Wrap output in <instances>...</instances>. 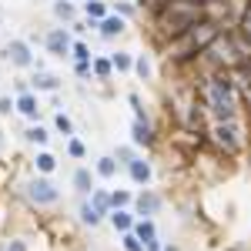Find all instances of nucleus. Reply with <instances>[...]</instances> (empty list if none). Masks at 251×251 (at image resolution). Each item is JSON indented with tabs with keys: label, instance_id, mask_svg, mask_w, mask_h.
<instances>
[{
	"label": "nucleus",
	"instance_id": "nucleus-1",
	"mask_svg": "<svg viewBox=\"0 0 251 251\" xmlns=\"http://www.w3.org/2000/svg\"><path fill=\"white\" fill-rule=\"evenodd\" d=\"M191 84L211 121L245 117V104H241V94L231 80V71H201V74H194Z\"/></svg>",
	"mask_w": 251,
	"mask_h": 251
},
{
	"label": "nucleus",
	"instance_id": "nucleus-2",
	"mask_svg": "<svg viewBox=\"0 0 251 251\" xmlns=\"http://www.w3.org/2000/svg\"><path fill=\"white\" fill-rule=\"evenodd\" d=\"M7 191L14 194V201H20L27 211H54L60 201H64V188H60L50 174H30L27 171V177L14 181Z\"/></svg>",
	"mask_w": 251,
	"mask_h": 251
},
{
	"label": "nucleus",
	"instance_id": "nucleus-3",
	"mask_svg": "<svg viewBox=\"0 0 251 251\" xmlns=\"http://www.w3.org/2000/svg\"><path fill=\"white\" fill-rule=\"evenodd\" d=\"M198 20H204V7L188 3V0H168V3H164V10H157L154 17H151V27H154L157 40H161V44H168V40L188 34Z\"/></svg>",
	"mask_w": 251,
	"mask_h": 251
},
{
	"label": "nucleus",
	"instance_id": "nucleus-4",
	"mask_svg": "<svg viewBox=\"0 0 251 251\" xmlns=\"http://www.w3.org/2000/svg\"><path fill=\"white\" fill-rule=\"evenodd\" d=\"M245 117H234V121H211V127H208V148H211L218 157L238 161V157L248 151L251 124L245 121Z\"/></svg>",
	"mask_w": 251,
	"mask_h": 251
},
{
	"label": "nucleus",
	"instance_id": "nucleus-5",
	"mask_svg": "<svg viewBox=\"0 0 251 251\" xmlns=\"http://www.w3.org/2000/svg\"><path fill=\"white\" fill-rule=\"evenodd\" d=\"M0 64L14 67V71H34L37 50L30 47L27 37H10V40H3V47H0Z\"/></svg>",
	"mask_w": 251,
	"mask_h": 251
},
{
	"label": "nucleus",
	"instance_id": "nucleus-6",
	"mask_svg": "<svg viewBox=\"0 0 251 251\" xmlns=\"http://www.w3.org/2000/svg\"><path fill=\"white\" fill-rule=\"evenodd\" d=\"M71 44H74V34H71V27H64V24H54V27L44 30V54H47V57L71 60Z\"/></svg>",
	"mask_w": 251,
	"mask_h": 251
},
{
	"label": "nucleus",
	"instance_id": "nucleus-7",
	"mask_svg": "<svg viewBox=\"0 0 251 251\" xmlns=\"http://www.w3.org/2000/svg\"><path fill=\"white\" fill-rule=\"evenodd\" d=\"M164 204H168V198L157 191V188H137V191H134V204H131V211H134L137 218H161Z\"/></svg>",
	"mask_w": 251,
	"mask_h": 251
},
{
	"label": "nucleus",
	"instance_id": "nucleus-8",
	"mask_svg": "<svg viewBox=\"0 0 251 251\" xmlns=\"http://www.w3.org/2000/svg\"><path fill=\"white\" fill-rule=\"evenodd\" d=\"M131 144H134L141 154H151V151H157V144H161V137H157V124L154 121H134L131 117Z\"/></svg>",
	"mask_w": 251,
	"mask_h": 251
},
{
	"label": "nucleus",
	"instance_id": "nucleus-9",
	"mask_svg": "<svg viewBox=\"0 0 251 251\" xmlns=\"http://www.w3.org/2000/svg\"><path fill=\"white\" fill-rule=\"evenodd\" d=\"M74 225H77L80 231H97V228L107 225V218L91 204V198H77V204H74Z\"/></svg>",
	"mask_w": 251,
	"mask_h": 251
},
{
	"label": "nucleus",
	"instance_id": "nucleus-10",
	"mask_svg": "<svg viewBox=\"0 0 251 251\" xmlns=\"http://www.w3.org/2000/svg\"><path fill=\"white\" fill-rule=\"evenodd\" d=\"M124 177L134 184V188H151L154 184V161L148 154H137L127 168H124Z\"/></svg>",
	"mask_w": 251,
	"mask_h": 251
},
{
	"label": "nucleus",
	"instance_id": "nucleus-11",
	"mask_svg": "<svg viewBox=\"0 0 251 251\" xmlns=\"http://www.w3.org/2000/svg\"><path fill=\"white\" fill-rule=\"evenodd\" d=\"M127 27H131V20L117 17V14H107V17L97 24V40L111 47V44H117V40L127 37Z\"/></svg>",
	"mask_w": 251,
	"mask_h": 251
},
{
	"label": "nucleus",
	"instance_id": "nucleus-12",
	"mask_svg": "<svg viewBox=\"0 0 251 251\" xmlns=\"http://www.w3.org/2000/svg\"><path fill=\"white\" fill-rule=\"evenodd\" d=\"M17 100V117L24 121V124H37V121H44V100H40V94H34V91H27V94L14 97Z\"/></svg>",
	"mask_w": 251,
	"mask_h": 251
},
{
	"label": "nucleus",
	"instance_id": "nucleus-13",
	"mask_svg": "<svg viewBox=\"0 0 251 251\" xmlns=\"http://www.w3.org/2000/svg\"><path fill=\"white\" fill-rule=\"evenodd\" d=\"M30 91L34 94H60L64 91V77L60 74H54V71H30Z\"/></svg>",
	"mask_w": 251,
	"mask_h": 251
},
{
	"label": "nucleus",
	"instance_id": "nucleus-14",
	"mask_svg": "<svg viewBox=\"0 0 251 251\" xmlns=\"http://www.w3.org/2000/svg\"><path fill=\"white\" fill-rule=\"evenodd\" d=\"M20 141H24L30 151H37V148H50V141H54V127H50V124H44V121L27 124V127L20 131Z\"/></svg>",
	"mask_w": 251,
	"mask_h": 251
},
{
	"label": "nucleus",
	"instance_id": "nucleus-15",
	"mask_svg": "<svg viewBox=\"0 0 251 251\" xmlns=\"http://www.w3.org/2000/svg\"><path fill=\"white\" fill-rule=\"evenodd\" d=\"M97 188V174L91 164H77L74 171H71V191L74 198H91V191Z\"/></svg>",
	"mask_w": 251,
	"mask_h": 251
},
{
	"label": "nucleus",
	"instance_id": "nucleus-16",
	"mask_svg": "<svg viewBox=\"0 0 251 251\" xmlns=\"http://www.w3.org/2000/svg\"><path fill=\"white\" fill-rule=\"evenodd\" d=\"M60 161H64V157L54 154L50 148H37V151L30 154V164H27V168H30V174H50V177H54L57 168H60Z\"/></svg>",
	"mask_w": 251,
	"mask_h": 251
},
{
	"label": "nucleus",
	"instance_id": "nucleus-17",
	"mask_svg": "<svg viewBox=\"0 0 251 251\" xmlns=\"http://www.w3.org/2000/svg\"><path fill=\"white\" fill-rule=\"evenodd\" d=\"M91 168H94V174H97V181H117L121 177V164L114 161V154H97L94 161H91Z\"/></svg>",
	"mask_w": 251,
	"mask_h": 251
},
{
	"label": "nucleus",
	"instance_id": "nucleus-18",
	"mask_svg": "<svg viewBox=\"0 0 251 251\" xmlns=\"http://www.w3.org/2000/svg\"><path fill=\"white\" fill-rule=\"evenodd\" d=\"M50 17L67 27V24H74L80 17V3L77 0H50Z\"/></svg>",
	"mask_w": 251,
	"mask_h": 251
},
{
	"label": "nucleus",
	"instance_id": "nucleus-19",
	"mask_svg": "<svg viewBox=\"0 0 251 251\" xmlns=\"http://www.w3.org/2000/svg\"><path fill=\"white\" fill-rule=\"evenodd\" d=\"M91 71H94V84H111L117 77L114 74V64L107 57V50H97L94 60H91Z\"/></svg>",
	"mask_w": 251,
	"mask_h": 251
},
{
	"label": "nucleus",
	"instance_id": "nucleus-20",
	"mask_svg": "<svg viewBox=\"0 0 251 251\" xmlns=\"http://www.w3.org/2000/svg\"><path fill=\"white\" fill-rule=\"evenodd\" d=\"M134 221H137V214L131 211V208H114V211L107 214V225H111V231H114V234L134 231Z\"/></svg>",
	"mask_w": 251,
	"mask_h": 251
},
{
	"label": "nucleus",
	"instance_id": "nucleus-21",
	"mask_svg": "<svg viewBox=\"0 0 251 251\" xmlns=\"http://www.w3.org/2000/svg\"><path fill=\"white\" fill-rule=\"evenodd\" d=\"M107 57H111V64H114V74H117V77H127V74H134V50L114 47V50H107Z\"/></svg>",
	"mask_w": 251,
	"mask_h": 251
},
{
	"label": "nucleus",
	"instance_id": "nucleus-22",
	"mask_svg": "<svg viewBox=\"0 0 251 251\" xmlns=\"http://www.w3.org/2000/svg\"><path fill=\"white\" fill-rule=\"evenodd\" d=\"M50 127H54V134L64 137V141L77 134V121H74V114H67V111H54V114H50Z\"/></svg>",
	"mask_w": 251,
	"mask_h": 251
},
{
	"label": "nucleus",
	"instance_id": "nucleus-23",
	"mask_svg": "<svg viewBox=\"0 0 251 251\" xmlns=\"http://www.w3.org/2000/svg\"><path fill=\"white\" fill-rule=\"evenodd\" d=\"M64 157H67V161H87V157H91V148H87V141H84L80 134L67 137V141H64Z\"/></svg>",
	"mask_w": 251,
	"mask_h": 251
},
{
	"label": "nucleus",
	"instance_id": "nucleus-24",
	"mask_svg": "<svg viewBox=\"0 0 251 251\" xmlns=\"http://www.w3.org/2000/svg\"><path fill=\"white\" fill-rule=\"evenodd\" d=\"M134 77L141 80V84H151V80H154V57H151L148 50L134 54Z\"/></svg>",
	"mask_w": 251,
	"mask_h": 251
},
{
	"label": "nucleus",
	"instance_id": "nucleus-25",
	"mask_svg": "<svg viewBox=\"0 0 251 251\" xmlns=\"http://www.w3.org/2000/svg\"><path fill=\"white\" fill-rule=\"evenodd\" d=\"M225 34L231 37V44H234V50H238V57H241V64H248V60H251V37L241 30V27H228Z\"/></svg>",
	"mask_w": 251,
	"mask_h": 251
},
{
	"label": "nucleus",
	"instance_id": "nucleus-26",
	"mask_svg": "<svg viewBox=\"0 0 251 251\" xmlns=\"http://www.w3.org/2000/svg\"><path fill=\"white\" fill-rule=\"evenodd\" d=\"M77 3H80V17L104 20L111 14V0H77Z\"/></svg>",
	"mask_w": 251,
	"mask_h": 251
},
{
	"label": "nucleus",
	"instance_id": "nucleus-27",
	"mask_svg": "<svg viewBox=\"0 0 251 251\" xmlns=\"http://www.w3.org/2000/svg\"><path fill=\"white\" fill-rule=\"evenodd\" d=\"M94 44L84 37H74V44H71V64H91L94 60Z\"/></svg>",
	"mask_w": 251,
	"mask_h": 251
},
{
	"label": "nucleus",
	"instance_id": "nucleus-28",
	"mask_svg": "<svg viewBox=\"0 0 251 251\" xmlns=\"http://www.w3.org/2000/svg\"><path fill=\"white\" fill-rule=\"evenodd\" d=\"M127 107H131V117L134 121H154V114H151L148 100L141 97V91H127Z\"/></svg>",
	"mask_w": 251,
	"mask_h": 251
},
{
	"label": "nucleus",
	"instance_id": "nucleus-29",
	"mask_svg": "<svg viewBox=\"0 0 251 251\" xmlns=\"http://www.w3.org/2000/svg\"><path fill=\"white\" fill-rule=\"evenodd\" d=\"M134 234L144 241V245H148L151 238H157V234H161L157 231V218H137L134 221Z\"/></svg>",
	"mask_w": 251,
	"mask_h": 251
},
{
	"label": "nucleus",
	"instance_id": "nucleus-30",
	"mask_svg": "<svg viewBox=\"0 0 251 251\" xmlns=\"http://www.w3.org/2000/svg\"><path fill=\"white\" fill-rule=\"evenodd\" d=\"M111 14H117V17H124V20H137L141 7H137L134 0H111Z\"/></svg>",
	"mask_w": 251,
	"mask_h": 251
},
{
	"label": "nucleus",
	"instance_id": "nucleus-31",
	"mask_svg": "<svg viewBox=\"0 0 251 251\" xmlns=\"http://www.w3.org/2000/svg\"><path fill=\"white\" fill-rule=\"evenodd\" d=\"M111 154H114V161L121 164V171H124V168H127V164H131V161H134V157L141 154V151H137L134 144L127 141V144H114V151H111Z\"/></svg>",
	"mask_w": 251,
	"mask_h": 251
},
{
	"label": "nucleus",
	"instance_id": "nucleus-32",
	"mask_svg": "<svg viewBox=\"0 0 251 251\" xmlns=\"http://www.w3.org/2000/svg\"><path fill=\"white\" fill-rule=\"evenodd\" d=\"M91 204L107 218V214L114 211V208H111V188H94V191H91Z\"/></svg>",
	"mask_w": 251,
	"mask_h": 251
},
{
	"label": "nucleus",
	"instance_id": "nucleus-33",
	"mask_svg": "<svg viewBox=\"0 0 251 251\" xmlns=\"http://www.w3.org/2000/svg\"><path fill=\"white\" fill-rule=\"evenodd\" d=\"M134 204V191L127 188H111V208H131Z\"/></svg>",
	"mask_w": 251,
	"mask_h": 251
},
{
	"label": "nucleus",
	"instance_id": "nucleus-34",
	"mask_svg": "<svg viewBox=\"0 0 251 251\" xmlns=\"http://www.w3.org/2000/svg\"><path fill=\"white\" fill-rule=\"evenodd\" d=\"M117 245H121V251H148V248H144V241H141L134 231L117 234Z\"/></svg>",
	"mask_w": 251,
	"mask_h": 251
},
{
	"label": "nucleus",
	"instance_id": "nucleus-35",
	"mask_svg": "<svg viewBox=\"0 0 251 251\" xmlns=\"http://www.w3.org/2000/svg\"><path fill=\"white\" fill-rule=\"evenodd\" d=\"M10 117H17V100L14 94H0V121H10Z\"/></svg>",
	"mask_w": 251,
	"mask_h": 251
},
{
	"label": "nucleus",
	"instance_id": "nucleus-36",
	"mask_svg": "<svg viewBox=\"0 0 251 251\" xmlns=\"http://www.w3.org/2000/svg\"><path fill=\"white\" fill-rule=\"evenodd\" d=\"M71 74H74L80 84H94V71H91V64H71Z\"/></svg>",
	"mask_w": 251,
	"mask_h": 251
},
{
	"label": "nucleus",
	"instance_id": "nucleus-37",
	"mask_svg": "<svg viewBox=\"0 0 251 251\" xmlns=\"http://www.w3.org/2000/svg\"><path fill=\"white\" fill-rule=\"evenodd\" d=\"M3 251H30V245H27V238L10 234V238H3Z\"/></svg>",
	"mask_w": 251,
	"mask_h": 251
},
{
	"label": "nucleus",
	"instance_id": "nucleus-38",
	"mask_svg": "<svg viewBox=\"0 0 251 251\" xmlns=\"http://www.w3.org/2000/svg\"><path fill=\"white\" fill-rule=\"evenodd\" d=\"M10 87H14V97H20V94H27V91H30V80H27V77H14Z\"/></svg>",
	"mask_w": 251,
	"mask_h": 251
},
{
	"label": "nucleus",
	"instance_id": "nucleus-39",
	"mask_svg": "<svg viewBox=\"0 0 251 251\" xmlns=\"http://www.w3.org/2000/svg\"><path fill=\"white\" fill-rule=\"evenodd\" d=\"M0 188H10V161H0Z\"/></svg>",
	"mask_w": 251,
	"mask_h": 251
},
{
	"label": "nucleus",
	"instance_id": "nucleus-40",
	"mask_svg": "<svg viewBox=\"0 0 251 251\" xmlns=\"http://www.w3.org/2000/svg\"><path fill=\"white\" fill-rule=\"evenodd\" d=\"M144 248H148V251H164V238L157 234V238H151V241H148Z\"/></svg>",
	"mask_w": 251,
	"mask_h": 251
},
{
	"label": "nucleus",
	"instance_id": "nucleus-41",
	"mask_svg": "<svg viewBox=\"0 0 251 251\" xmlns=\"http://www.w3.org/2000/svg\"><path fill=\"white\" fill-rule=\"evenodd\" d=\"M164 251H181V245L177 241H164Z\"/></svg>",
	"mask_w": 251,
	"mask_h": 251
},
{
	"label": "nucleus",
	"instance_id": "nucleus-42",
	"mask_svg": "<svg viewBox=\"0 0 251 251\" xmlns=\"http://www.w3.org/2000/svg\"><path fill=\"white\" fill-rule=\"evenodd\" d=\"M3 148H7V131L0 127V154H3Z\"/></svg>",
	"mask_w": 251,
	"mask_h": 251
},
{
	"label": "nucleus",
	"instance_id": "nucleus-43",
	"mask_svg": "<svg viewBox=\"0 0 251 251\" xmlns=\"http://www.w3.org/2000/svg\"><path fill=\"white\" fill-rule=\"evenodd\" d=\"M74 251H97V248H94V245H91V241H84V245H77V248H74Z\"/></svg>",
	"mask_w": 251,
	"mask_h": 251
},
{
	"label": "nucleus",
	"instance_id": "nucleus-44",
	"mask_svg": "<svg viewBox=\"0 0 251 251\" xmlns=\"http://www.w3.org/2000/svg\"><path fill=\"white\" fill-rule=\"evenodd\" d=\"M188 3H198V7H208L211 0H188Z\"/></svg>",
	"mask_w": 251,
	"mask_h": 251
},
{
	"label": "nucleus",
	"instance_id": "nucleus-45",
	"mask_svg": "<svg viewBox=\"0 0 251 251\" xmlns=\"http://www.w3.org/2000/svg\"><path fill=\"white\" fill-rule=\"evenodd\" d=\"M3 20H7V14H3V3H0V30H3Z\"/></svg>",
	"mask_w": 251,
	"mask_h": 251
},
{
	"label": "nucleus",
	"instance_id": "nucleus-46",
	"mask_svg": "<svg viewBox=\"0 0 251 251\" xmlns=\"http://www.w3.org/2000/svg\"><path fill=\"white\" fill-rule=\"evenodd\" d=\"M248 3H251V0H248Z\"/></svg>",
	"mask_w": 251,
	"mask_h": 251
}]
</instances>
